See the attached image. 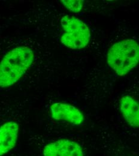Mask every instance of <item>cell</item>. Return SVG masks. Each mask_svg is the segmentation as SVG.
<instances>
[{"instance_id":"6da1fadb","label":"cell","mask_w":139,"mask_h":156,"mask_svg":"<svg viewBox=\"0 0 139 156\" xmlns=\"http://www.w3.org/2000/svg\"><path fill=\"white\" fill-rule=\"evenodd\" d=\"M34 59L33 51L18 46L9 51L0 62V87L14 85L25 73Z\"/></svg>"},{"instance_id":"7a4b0ae2","label":"cell","mask_w":139,"mask_h":156,"mask_svg":"<svg viewBox=\"0 0 139 156\" xmlns=\"http://www.w3.org/2000/svg\"><path fill=\"white\" fill-rule=\"evenodd\" d=\"M107 60L109 66L118 75L122 76L127 75L138 64V43L132 39L115 43L107 53Z\"/></svg>"},{"instance_id":"3957f363","label":"cell","mask_w":139,"mask_h":156,"mask_svg":"<svg viewBox=\"0 0 139 156\" xmlns=\"http://www.w3.org/2000/svg\"><path fill=\"white\" fill-rule=\"evenodd\" d=\"M61 24L64 31L61 42L71 49L85 48L91 39V32L88 26L82 20L66 15L62 18Z\"/></svg>"},{"instance_id":"277c9868","label":"cell","mask_w":139,"mask_h":156,"mask_svg":"<svg viewBox=\"0 0 139 156\" xmlns=\"http://www.w3.org/2000/svg\"><path fill=\"white\" fill-rule=\"evenodd\" d=\"M43 156H85L79 143L67 139H61L46 145Z\"/></svg>"},{"instance_id":"5b68a950","label":"cell","mask_w":139,"mask_h":156,"mask_svg":"<svg viewBox=\"0 0 139 156\" xmlns=\"http://www.w3.org/2000/svg\"><path fill=\"white\" fill-rule=\"evenodd\" d=\"M52 117L57 121H63L73 126H79L84 121V115L82 112L73 105L55 103L50 106Z\"/></svg>"},{"instance_id":"8992f818","label":"cell","mask_w":139,"mask_h":156,"mask_svg":"<svg viewBox=\"0 0 139 156\" xmlns=\"http://www.w3.org/2000/svg\"><path fill=\"white\" fill-rule=\"evenodd\" d=\"M19 131V124L14 121L5 122L0 127V156L9 153L15 147Z\"/></svg>"},{"instance_id":"52a82bcc","label":"cell","mask_w":139,"mask_h":156,"mask_svg":"<svg viewBox=\"0 0 139 156\" xmlns=\"http://www.w3.org/2000/svg\"><path fill=\"white\" fill-rule=\"evenodd\" d=\"M120 110L126 122L133 127H139V105L134 98L125 96L120 98Z\"/></svg>"},{"instance_id":"ba28073f","label":"cell","mask_w":139,"mask_h":156,"mask_svg":"<svg viewBox=\"0 0 139 156\" xmlns=\"http://www.w3.org/2000/svg\"><path fill=\"white\" fill-rule=\"evenodd\" d=\"M61 2L65 7L73 13H79L84 5V1L82 0H62Z\"/></svg>"}]
</instances>
